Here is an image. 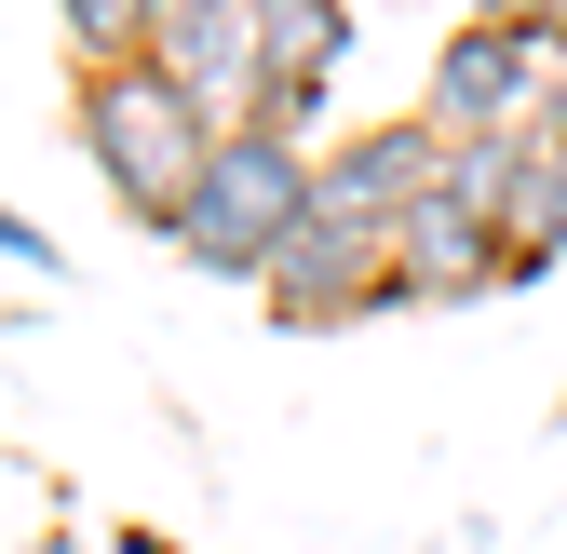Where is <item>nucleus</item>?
Listing matches in <instances>:
<instances>
[{"mask_svg": "<svg viewBox=\"0 0 567 554\" xmlns=\"http://www.w3.org/2000/svg\"><path fill=\"white\" fill-rule=\"evenodd\" d=\"M68 122H82V163L109 176V203L135 230H176L203 163H217V122H203L163 68H95V82H68Z\"/></svg>", "mask_w": 567, "mask_h": 554, "instance_id": "1", "label": "nucleus"}, {"mask_svg": "<svg viewBox=\"0 0 567 554\" xmlns=\"http://www.w3.org/2000/svg\"><path fill=\"white\" fill-rule=\"evenodd\" d=\"M298 230H311V135H217V163H203L189 217L163 244L217 285H270V257Z\"/></svg>", "mask_w": 567, "mask_h": 554, "instance_id": "2", "label": "nucleus"}, {"mask_svg": "<svg viewBox=\"0 0 567 554\" xmlns=\"http://www.w3.org/2000/svg\"><path fill=\"white\" fill-rule=\"evenodd\" d=\"M150 68H163L217 135H257V109H270L257 0H150Z\"/></svg>", "mask_w": 567, "mask_h": 554, "instance_id": "3", "label": "nucleus"}, {"mask_svg": "<svg viewBox=\"0 0 567 554\" xmlns=\"http://www.w3.org/2000/svg\"><path fill=\"white\" fill-rule=\"evenodd\" d=\"M527 109H540L527 0H514V14H473V28L433 41V95H419V122H433V135H514V150H527Z\"/></svg>", "mask_w": 567, "mask_h": 554, "instance_id": "4", "label": "nucleus"}, {"mask_svg": "<svg viewBox=\"0 0 567 554\" xmlns=\"http://www.w3.org/2000/svg\"><path fill=\"white\" fill-rule=\"evenodd\" d=\"M446 150H460V135H433L419 109L405 122H351V135L311 150V203H324V217H365V230H405L419 203L446 189Z\"/></svg>", "mask_w": 567, "mask_h": 554, "instance_id": "5", "label": "nucleus"}, {"mask_svg": "<svg viewBox=\"0 0 567 554\" xmlns=\"http://www.w3.org/2000/svg\"><path fill=\"white\" fill-rule=\"evenodd\" d=\"M284 325H365V311H392V230H365V217H324L311 203V230L270 257V285H257Z\"/></svg>", "mask_w": 567, "mask_h": 554, "instance_id": "6", "label": "nucleus"}, {"mask_svg": "<svg viewBox=\"0 0 567 554\" xmlns=\"http://www.w3.org/2000/svg\"><path fill=\"white\" fill-rule=\"evenodd\" d=\"M501 285H514L501 217H460L446 189L392 230V311H460V298H501Z\"/></svg>", "mask_w": 567, "mask_h": 554, "instance_id": "7", "label": "nucleus"}, {"mask_svg": "<svg viewBox=\"0 0 567 554\" xmlns=\"http://www.w3.org/2000/svg\"><path fill=\"white\" fill-rule=\"evenodd\" d=\"M257 54H270L257 135H298L324 109V82H338V54H351V14H338V0H257Z\"/></svg>", "mask_w": 567, "mask_h": 554, "instance_id": "8", "label": "nucleus"}, {"mask_svg": "<svg viewBox=\"0 0 567 554\" xmlns=\"http://www.w3.org/2000/svg\"><path fill=\"white\" fill-rule=\"evenodd\" d=\"M501 244H514V285H540V270L567 257V150H527V176L501 203Z\"/></svg>", "mask_w": 567, "mask_h": 554, "instance_id": "9", "label": "nucleus"}, {"mask_svg": "<svg viewBox=\"0 0 567 554\" xmlns=\"http://www.w3.org/2000/svg\"><path fill=\"white\" fill-rule=\"evenodd\" d=\"M68 68H150V0H68Z\"/></svg>", "mask_w": 567, "mask_h": 554, "instance_id": "10", "label": "nucleus"}, {"mask_svg": "<svg viewBox=\"0 0 567 554\" xmlns=\"http://www.w3.org/2000/svg\"><path fill=\"white\" fill-rule=\"evenodd\" d=\"M0 257H28V270H41V285H54V270H68V257H54V230H28V217H14V203H0Z\"/></svg>", "mask_w": 567, "mask_h": 554, "instance_id": "11", "label": "nucleus"}, {"mask_svg": "<svg viewBox=\"0 0 567 554\" xmlns=\"http://www.w3.org/2000/svg\"><path fill=\"white\" fill-rule=\"evenodd\" d=\"M122 554H189V541H163V527H122Z\"/></svg>", "mask_w": 567, "mask_h": 554, "instance_id": "12", "label": "nucleus"}]
</instances>
